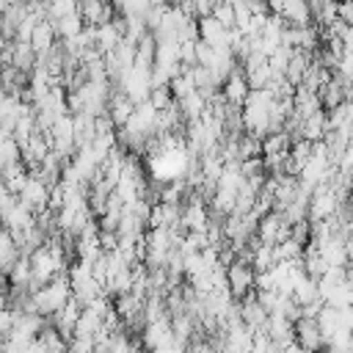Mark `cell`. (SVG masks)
I'll use <instances>...</instances> for the list:
<instances>
[{"label":"cell","instance_id":"8992f818","mask_svg":"<svg viewBox=\"0 0 353 353\" xmlns=\"http://www.w3.org/2000/svg\"><path fill=\"white\" fill-rule=\"evenodd\" d=\"M132 102L127 99V94L124 91H110V97H108V105H105V110H108V116H110V121H113V127H124L127 124V119L132 116Z\"/></svg>","mask_w":353,"mask_h":353},{"label":"cell","instance_id":"30bf717a","mask_svg":"<svg viewBox=\"0 0 353 353\" xmlns=\"http://www.w3.org/2000/svg\"><path fill=\"white\" fill-rule=\"evenodd\" d=\"M336 19L339 22H353V6H350V0H336Z\"/></svg>","mask_w":353,"mask_h":353},{"label":"cell","instance_id":"3957f363","mask_svg":"<svg viewBox=\"0 0 353 353\" xmlns=\"http://www.w3.org/2000/svg\"><path fill=\"white\" fill-rule=\"evenodd\" d=\"M77 14L83 19V25H105L113 19V3H102V0H77Z\"/></svg>","mask_w":353,"mask_h":353},{"label":"cell","instance_id":"ba28073f","mask_svg":"<svg viewBox=\"0 0 353 353\" xmlns=\"http://www.w3.org/2000/svg\"><path fill=\"white\" fill-rule=\"evenodd\" d=\"M350 97V85H342L339 80H328L325 85H320L317 88V99H320V108L323 110H331V108H336L339 102H345Z\"/></svg>","mask_w":353,"mask_h":353},{"label":"cell","instance_id":"8fae6325","mask_svg":"<svg viewBox=\"0 0 353 353\" xmlns=\"http://www.w3.org/2000/svg\"><path fill=\"white\" fill-rule=\"evenodd\" d=\"M6 44H8V41H6L3 36H0V55H3V50H6Z\"/></svg>","mask_w":353,"mask_h":353},{"label":"cell","instance_id":"277c9868","mask_svg":"<svg viewBox=\"0 0 353 353\" xmlns=\"http://www.w3.org/2000/svg\"><path fill=\"white\" fill-rule=\"evenodd\" d=\"M47 196H50V188L36 176V174H28V182H25V188L19 190V201H25L33 212H41L44 207H47Z\"/></svg>","mask_w":353,"mask_h":353},{"label":"cell","instance_id":"52a82bcc","mask_svg":"<svg viewBox=\"0 0 353 353\" xmlns=\"http://www.w3.org/2000/svg\"><path fill=\"white\" fill-rule=\"evenodd\" d=\"M55 41H58V36H55V28H52V22H50V19L36 22V25H33V30H30V39H28V44L33 47V52H36V55L47 52Z\"/></svg>","mask_w":353,"mask_h":353},{"label":"cell","instance_id":"7a4b0ae2","mask_svg":"<svg viewBox=\"0 0 353 353\" xmlns=\"http://www.w3.org/2000/svg\"><path fill=\"white\" fill-rule=\"evenodd\" d=\"M292 342H295L301 350H306V353H317V350L325 345L323 336H320V328H317L314 317H298V320L292 323Z\"/></svg>","mask_w":353,"mask_h":353},{"label":"cell","instance_id":"9c48e42d","mask_svg":"<svg viewBox=\"0 0 353 353\" xmlns=\"http://www.w3.org/2000/svg\"><path fill=\"white\" fill-rule=\"evenodd\" d=\"M11 328H14V309L11 306H3L0 309V342L8 339Z\"/></svg>","mask_w":353,"mask_h":353},{"label":"cell","instance_id":"7c38bea8","mask_svg":"<svg viewBox=\"0 0 353 353\" xmlns=\"http://www.w3.org/2000/svg\"><path fill=\"white\" fill-rule=\"evenodd\" d=\"M102 3H110V0H102Z\"/></svg>","mask_w":353,"mask_h":353},{"label":"cell","instance_id":"6da1fadb","mask_svg":"<svg viewBox=\"0 0 353 353\" xmlns=\"http://www.w3.org/2000/svg\"><path fill=\"white\" fill-rule=\"evenodd\" d=\"M223 276H226V290L234 301H240L245 292L254 290V268L248 265V259L243 256H234L226 268H223Z\"/></svg>","mask_w":353,"mask_h":353},{"label":"cell","instance_id":"5b68a950","mask_svg":"<svg viewBox=\"0 0 353 353\" xmlns=\"http://www.w3.org/2000/svg\"><path fill=\"white\" fill-rule=\"evenodd\" d=\"M248 91H251V88H248V83H245V77H243L240 66H237V69H234V72L221 83V97H223V102H226V105H232V108H240Z\"/></svg>","mask_w":353,"mask_h":353}]
</instances>
